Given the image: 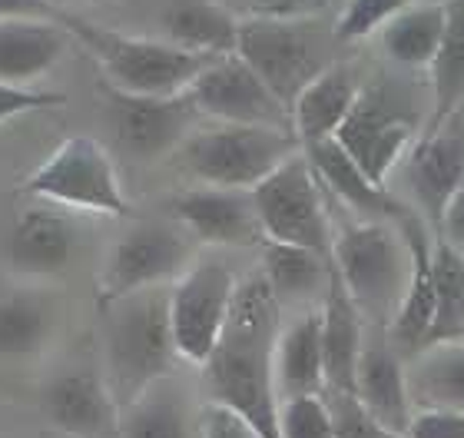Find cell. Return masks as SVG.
Instances as JSON below:
<instances>
[{
  "label": "cell",
  "instance_id": "b9f144b4",
  "mask_svg": "<svg viewBox=\"0 0 464 438\" xmlns=\"http://www.w3.org/2000/svg\"><path fill=\"white\" fill-rule=\"evenodd\" d=\"M461 322H464V296H461Z\"/></svg>",
  "mask_w": 464,
  "mask_h": 438
},
{
  "label": "cell",
  "instance_id": "f546056e",
  "mask_svg": "<svg viewBox=\"0 0 464 438\" xmlns=\"http://www.w3.org/2000/svg\"><path fill=\"white\" fill-rule=\"evenodd\" d=\"M332 259L329 253H315L305 246L272 243L262 239V279L269 283L279 302L305 299L329 286Z\"/></svg>",
  "mask_w": 464,
  "mask_h": 438
},
{
  "label": "cell",
  "instance_id": "6da1fadb",
  "mask_svg": "<svg viewBox=\"0 0 464 438\" xmlns=\"http://www.w3.org/2000/svg\"><path fill=\"white\" fill-rule=\"evenodd\" d=\"M279 336V299L262 276L236 286L229 319L203 362L209 402L239 412L262 438H279V395L272 382V349Z\"/></svg>",
  "mask_w": 464,
  "mask_h": 438
},
{
  "label": "cell",
  "instance_id": "d4e9b609",
  "mask_svg": "<svg viewBox=\"0 0 464 438\" xmlns=\"http://www.w3.org/2000/svg\"><path fill=\"white\" fill-rule=\"evenodd\" d=\"M163 40L189 54L223 57L236 54V30L239 20L216 0H173L160 17Z\"/></svg>",
  "mask_w": 464,
  "mask_h": 438
},
{
  "label": "cell",
  "instance_id": "f1b7e54d",
  "mask_svg": "<svg viewBox=\"0 0 464 438\" xmlns=\"http://www.w3.org/2000/svg\"><path fill=\"white\" fill-rule=\"evenodd\" d=\"M448 24V0H431V4H411L401 10L398 17H392L382 34V50L395 60L398 67L408 70H428V63L435 60L438 44L445 37Z\"/></svg>",
  "mask_w": 464,
  "mask_h": 438
},
{
  "label": "cell",
  "instance_id": "ffe728a7",
  "mask_svg": "<svg viewBox=\"0 0 464 438\" xmlns=\"http://www.w3.org/2000/svg\"><path fill=\"white\" fill-rule=\"evenodd\" d=\"M322 372H325V389L335 395H352L355 389V365L358 352L365 342L362 329V312L355 309L352 296L345 292L335 269L329 273L325 302H322Z\"/></svg>",
  "mask_w": 464,
  "mask_h": 438
},
{
  "label": "cell",
  "instance_id": "d6986e66",
  "mask_svg": "<svg viewBox=\"0 0 464 438\" xmlns=\"http://www.w3.org/2000/svg\"><path fill=\"white\" fill-rule=\"evenodd\" d=\"M352 395L385 432L405 435L408 419H411V399H408L401 355H398L395 346L388 339L362 342Z\"/></svg>",
  "mask_w": 464,
  "mask_h": 438
},
{
  "label": "cell",
  "instance_id": "ac0fdd59",
  "mask_svg": "<svg viewBox=\"0 0 464 438\" xmlns=\"http://www.w3.org/2000/svg\"><path fill=\"white\" fill-rule=\"evenodd\" d=\"M405 183L421 209V219L438 226L448 200L464 180V137L451 127L438 133H421L405 153Z\"/></svg>",
  "mask_w": 464,
  "mask_h": 438
},
{
  "label": "cell",
  "instance_id": "9c48e42d",
  "mask_svg": "<svg viewBox=\"0 0 464 438\" xmlns=\"http://www.w3.org/2000/svg\"><path fill=\"white\" fill-rule=\"evenodd\" d=\"M236 276L223 259H196L169 289V329L176 359L203 365L229 319Z\"/></svg>",
  "mask_w": 464,
  "mask_h": 438
},
{
  "label": "cell",
  "instance_id": "d590c367",
  "mask_svg": "<svg viewBox=\"0 0 464 438\" xmlns=\"http://www.w3.org/2000/svg\"><path fill=\"white\" fill-rule=\"evenodd\" d=\"M401 438H464V412L455 409H418L408 419Z\"/></svg>",
  "mask_w": 464,
  "mask_h": 438
},
{
  "label": "cell",
  "instance_id": "3957f363",
  "mask_svg": "<svg viewBox=\"0 0 464 438\" xmlns=\"http://www.w3.org/2000/svg\"><path fill=\"white\" fill-rule=\"evenodd\" d=\"M53 20L93 54V60L103 70V83L123 90V93L176 97L193 83V77L209 60H216L206 54H189L183 47H173L166 40L126 37V34L90 24V20L73 17V14H60V10Z\"/></svg>",
  "mask_w": 464,
  "mask_h": 438
},
{
  "label": "cell",
  "instance_id": "484cf974",
  "mask_svg": "<svg viewBox=\"0 0 464 438\" xmlns=\"http://www.w3.org/2000/svg\"><path fill=\"white\" fill-rule=\"evenodd\" d=\"M405 382L408 399L421 409L464 412V339L418 349L405 369Z\"/></svg>",
  "mask_w": 464,
  "mask_h": 438
},
{
  "label": "cell",
  "instance_id": "f35d334b",
  "mask_svg": "<svg viewBox=\"0 0 464 438\" xmlns=\"http://www.w3.org/2000/svg\"><path fill=\"white\" fill-rule=\"evenodd\" d=\"M329 7V0H249L252 17L272 20H309Z\"/></svg>",
  "mask_w": 464,
  "mask_h": 438
},
{
  "label": "cell",
  "instance_id": "30bf717a",
  "mask_svg": "<svg viewBox=\"0 0 464 438\" xmlns=\"http://www.w3.org/2000/svg\"><path fill=\"white\" fill-rule=\"evenodd\" d=\"M193 263V236L183 223H136L113 243L100 273V302L166 286Z\"/></svg>",
  "mask_w": 464,
  "mask_h": 438
},
{
  "label": "cell",
  "instance_id": "74e56055",
  "mask_svg": "<svg viewBox=\"0 0 464 438\" xmlns=\"http://www.w3.org/2000/svg\"><path fill=\"white\" fill-rule=\"evenodd\" d=\"M199 438H262V435L242 419L239 412L226 409L219 402H209L203 409V415H199Z\"/></svg>",
  "mask_w": 464,
  "mask_h": 438
},
{
  "label": "cell",
  "instance_id": "8992f818",
  "mask_svg": "<svg viewBox=\"0 0 464 438\" xmlns=\"http://www.w3.org/2000/svg\"><path fill=\"white\" fill-rule=\"evenodd\" d=\"M24 193L40 203L83 209L100 216H126L130 203L123 196L116 166L107 146L93 137H67L34 173L24 180Z\"/></svg>",
  "mask_w": 464,
  "mask_h": 438
},
{
  "label": "cell",
  "instance_id": "1f68e13d",
  "mask_svg": "<svg viewBox=\"0 0 464 438\" xmlns=\"http://www.w3.org/2000/svg\"><path fill=\"white\" fill-rule=\"evenodd\" d=\"M431 266H435V316H431V329L425 336V346L435 342L464 339L461 322V296H464V253L445 239L435 236V249H431ZM421 346V349H425Z\"/></svg>",
  "mask_w": 464,
  "mask_h": 438
},
{
  "label": "cell",
  "instance_id": "7402d4cb",
  "mask_svg": "<svg viewBox=\"0 0 464 438\" xmlns=\"http://www.w3.org/2000/svg\"><path fill=\"white\" fill-rule=\"evenodd\" d=\"M358 80L345 63H329L319 77L309 80L292 103V133L299 137L302 150L322 140H332L342 127L345 113L358 97Z\"/></svg>",
  "mask_w": 464,
  "mask_h": 438
},
{
  "label": "cell",
  "instance_id": "7c38bea8",
  "mask_svg": "<svg viewBox=\"0 0 464 438\" xmlns=\"http://www.w3.org/2000/svg\"><path fill=\"white\" fill-rule=\"evenodd\" d=\"M183 93L189 97L199 117H209L216 123L292 130L289 110L272 97V90L236 54H223V57L209 60Z\"/></svg>",
  "mask_w": 464,
  "mask_h": 438
},
{
  "label": "cell",
  "instance_id": "8fae6325",
  "mask_svg": "<svg viewBox=\"0 0 464 438\" xmlns=\"http://www.w3.org/2000/svg\"><path fill=\"white\" fill-rule=\"evenodd\" d=\"M418 127L421 120L415 110L398 103L388 90H358L355 103L332 140L355 160L372 183L388 186L392 170L418 140Z\"/></svg>",
  "mask_w": 464,
  "mask_h": 438
},
{
  "label": "cell",
  "instance_id": "d6a6232c",
  "mask_svg": "<svg viewBox=\"0 0 464 438\" xmlns=\"http://www.w3.org/2000/svg\"><path fill=\"white\" fill-rule=\"evenodd\" d=\"M279 438H335L332 405L322 392L289 395L279 402Z\"/></svg>",
  "mask_w": 464,
  "mask_h": 438
},
{
  "label": "cell",
  "instance_id": "ba28073f",
  "mask_svg": "<svg viewBox=\"0 0 464 438\" xmlns=\"http://www.w3.org/2000/svg\"><path fill=\"white\" fill-rule=\"evenodd\" d=\"M236 57L252 67V73L272 90L282 107L292 110L302 87L329 67L319 37L309 30V20H239L236 30Z\"/></svg>",
  "mask_w": 464,
  "mask_h": 438
},
{
  "label": "cell",
  "instance_id": "ab89813d",
  "mask_svg": "<svg viewBox=\"0 0 464 438\" xmlns=\"http://www.w3.org/2000/svg\"><path fill=\"white\" fill-rule=\"evenodd\" d=\"M438 239H445L448 246H455L458 253H464V180L458 183V190L448 200L445 213L435 226Z\"/></svg>",
  "mask_w": 464,
  "mask_h": 438
},
{
  "label": "cell",
  "instance_id": "836d02e7",
  "mask_svg": "<svg viewBox=\"0 0 464 438\" xmlns=\"http://www.w3.org/2000/svg\"><path fill=\"white\" fill-rule=\"evenodd\" d=\"M411 4H418V0H348L339 20H335L332 37H335V44L365 40L372 34H378L392 17H398L401 10L411 7Z\"/></svg>",
  "mask_w": 464,
  "mask_h": 438
},
{
  "label": "cell",
  "instance_id": "cb8c5ba5",
  "mask_svg": "<svg viewBox=\"0 0 464 438\" xmlns=\"http://www.w3.org/2000/svg\"><path fill=\"white\" fill-rule=\"evenodd\" d=\"M67 30L57 20H0V83L44 77L67 50Z\"/></svg>",
  "mask_w": 464,
  "mask_h": 438
},
{
  "label": "cell",
  "instance_id": "277c9868",
  "mask_svg": "<svg viewBox=\"0 0 464 438\" xmlns=\"http://www.w3.org/2000/svg\"><path fill=\"white\" fill-rule=\"evenodd\" d=\"M329 259L362 319L392 322L408 286V246L392 219H358L329 246Z\"/></svg>",
  "mask_w": 464,
  "mask_h": 438
},
{
  "label": "cell",
  "instance_id": "4316f807",
  "mask_svg": "<svg viewBox=\"0 0 464 438\" xmlns=\"http://www.w3.org/2000/svg\"><path fill=\"white\" fill-rule=\"evenodd\" d=\"M431 77V117L425 133L451 127L455 113L464 107V0H448L445 37L438 44L435 60L428 63Z\"/></svg>",
  "mask_w": 464,
  "mask_h": 438
},
{
  "label": "cell",
  "instance_id": "7a4b0ae2",
  "mask_svg": "<svg viewBox=\"0 0 464 438\" xmlns=\"http://www.w3.org/2000/svg\"><path fill=\"white\" fill-rule=\"evenodd\" d=\"M103 359H107L103 379L120 409L133 402L146 385L169 375L176 346L169 329V292L163 286L107 302Z\"/></svg>",
  "mask_w": 464,
  "mask_h": 438
},
{
  "label": "cell",
  "instance_id": "83f0119b",
  "mask_svg": "<svg viewBox=\"0 0 464 438\" xmlns=\"http://www.w3.org/2000/svg\"><path fill=\"white\" fill-rule=\"evenodd\" d=\"M116 438H193L186 392L169 375L146 385L133 402L120 409Z\"/></svg>",
  "mask_w": 464,
  "mask_h": 438
},
{
  "label": "cell",
  "instance_id": "2e32d148",
  "mask_svg": "<svg viewBox=\"0 0 464 438\" xmlns=\"http://www.w3.org/2000/svg\"><path fill=\"white\" fill-rule=\"evenodd\" d=\"M176 223H183L193 239L209 246H252L262 243V229L252 209L249 190L199 186L173 200Z\"/></svg>",
  "mask_w": 464,
  "mask_h": 438
},
{
  "label": "cell",
  "instance_id": "44dd1931",
  "mask_svg": "<svg viewBox=\"0 0 464 438\" xmlns=\"http://www.w3.org/2000/svg\"><path fill=\"white\" fill-rule=\"evenodd\" d=\"M302 153H305V160L312 163L319 183L325 186V190H332V193L339 196L348 209H355L358 216H365V219H392V223H395V219H401V216L408 213V206L388 193V186L372 183V180L355 166V160H352L335 140L312 143V146H305Z\"/></svg>",
  "mask_w": 464,
  "mask_h": 438
},
{
  "label": "cell",
  "instance_id": "5b68a950",
  "mask_svg": "<svg viewBox=\"0 0 464 438\" xmlns=\"http://www.w3.org/2000/svg\"><path fill=\"white\" fill-rule=\"evenodd\" d=\"M183 166L203 186L219 190H252L262 176H269L302 143L292 130L282 127H246V123H213L193 130L183 140Z\"/></svg>",
  "mask_w": 464,
  "mask_h": 438
},
{
  "label": "cell",
  "instance_id": "e575fe53",
  "mask_svg": "<svg viewBox=\"0 0 464 438\" xmlns=\"http://www.w3.org/2000/svg\"><path fill=\"white\" fill-rule=\"evenodd\" d=\"M332 425L335 438H388V432L358 405L355 395H335L332 392Z\"/></svg>",
  "mask_w": 464,
  "mask_h": 438
},
{
  "label": "cell",
  "instance_id": "4dcf8cb0",
  "mask_svg": "<svg viewBox=\"0 0 464 438\" xmlns=\"http://www.w3.org/2000/svg\"><path fill=\"white\" fill-rule=\"evenodd\" d=\"M57 329V309L37 292H14L0 299V355L24 359L50 342Z\"/></svg>",
  "mask_w": 464,
  "mask_h": 438
},
{
  "label": "cell",
  "instance_id": "60d3db41",
  "mask_svg": "<svg viewBox=\"0 0 464 438\" xmlns=\"http://www.w3.org/2000/svg\"><path fill=\"white\" fill-rule=\"evenodd\" d=\"M57 7L50 0H0V20H53Z\"/></svg>",
  "mask_w": 464,
  "mask_h": 438
},
{
  "label": "cell",
  "instance_id": "4fadbf2b",
  "mask_svg": "<svg viewBox=\"0 0 464 438\" xmlns=\"http://www.w3.org/2000/svg\"><path fill=\"white\" fill-rule=\"evenodd\" d=\"M103 97H107L116 143L133 160H160L173 153L193 133V123L199 117L186 93L140 97V93H123L103 83Z\"/></svg>",
  "mask_w": 464,
  "mask_h": 438
},
{
  "label": "cell",
  "instance_id": "5bb4252c",
  "mask_svg": "<svg viewBox=\"0 0 464 438\" xmlns=\"http://www.w3.org/2000/svg\"><path fill=\"white\" fill-rule=\"evenodd\" d=\"M395 226L405 236L411 269H408L405 296H401L395 316H392V326H388V342L395 346V352L415 355L425 346L431 316H435V266H431L435 239L428 233V223L411 206H408V213L401 219H395Z\"/></svg>",
  "mask_w": 464,
  "mask_h": 438
},
{
  "label": "cell",
  "instance_id": "8d00e7d4",
  "mask_svg": "<svg viewBox=\"0 0 464 438\" xmlns=\"http://www.w3.org/2000/svg\"><path fill=\"white\" fill-rule=\"evenodd\" d=\"M63 97L47 93V90L20 87V83H0V123L20 117V113H34V110L60 107Z\"/></svg>",
  "mask_w": 464,
  "mask_h": 438
},
{
  "label": "cell",
  "instance_id": "603a6c76",
  "mask_svg": "<svg viewBox=\"0 0 464 438\" xmlns=\"http://www.w3.org/2000/svg\"><path fill=\"white\" fill-rule=\"evenodd\" d=\"M272 382H276L279 402L305 392H325L319 309L302 312L289 326H279L276 349H272Z\"/></svg>",
  "mask_w": 464,
  "mask_h": 438
},
{
  "label": "cell",
  "instance_id": "52a82bcc",
  "mask_svg": "<svg viewBox=\"0 0 464 438\" xmlns=\"http://www.w3.org/2000/svg\"><path fill=\"white\" fill-rule=\"evenodd\" d=\"M249 196L262 239L329 253L332 229L322 203V183L302 150L276 166L269 176H262Z\"/></svg>",
  "mask_w": 464,
  "mask_h": 438
},
{
  "label": "cell",
  "instance_id": "e0dca14e",
  "mask_svg": "<svg viewBox=\"0 0 464 438\" xmlns=\"http://www.w3.org/2000/svg\"><path fill=\"white\" fill-rule=\"evenodd\" d=\"M77 239L80 233L73 219L53 209V203L30 206L17 216L7 236V266L27 279L57 276L77 253Z\"/></svg>",
  "mask_w": 464,
  "mask_h": 438
},
{
  "label": "cell",
  "instance_id": "9a60e30c",
  "mask_svg": "<svg viewBox=\"0 0 464 438\" xmlns=\"http://www.w3.org/2000/svg\"><path fill=\"white\" fill-rule=\"evenodd\" d=\"M44 415L53 429L70 438H116L120 435V405L107 379L97 372H60L44 389Z\"/></svg>",
  "mask_w": 464,
  "mask_h": 438
}]
</instances>
